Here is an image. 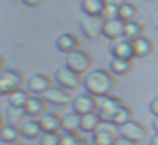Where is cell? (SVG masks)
<instances>
[{
	"mask_svg": "<svg viewBox=\"0 0 158 145\" xmlns=\"http://www.w3.org/2000/svg\"><path fill=\"white\" fill-rule=\"evenodd\" d=\"M82 86H83V89H85L87 94L100 99V97L112 96L117 82H116L114 73H110L109 70L94 68V70H90L89 73L83 75Z\"/></svg>",
	"mask_w": 158,
	"mask_h": 145,
	"instance_id": "1",
	"label": "cell"
},
{
	"mask_svg": "<svg viewBox=\"0 0 158 145\" xmlns=\"http://www.w3.org/2000/svg\"><path fill=\"white\" fill-rule=\"evenodd\" d=\"M24 77L19 70L14 68H5L0 72V96H10L12 92L22 89Z\"/></svg>",
	"mask_w": 158,
	"mask_h": 145,
	"instance_id": "2",
	"label": "cell"
},
{
	"mask_svg": "<svg viewBox=\"0 0 158 145\" xmlns=\"http://www.w3.org/2000/svg\"><path fill=\"white\" fill-rule=\"evenodd\" d=\"M123 106H124V103L116 96L100 97V99H97V114L100 116V120L104 123H110Z\"/></svg>",
	"mask_w": 158,
	"mask_h": 145,
	"instance_id": "3",
	"label": "cell"
},
{
	"mask_svg": "<svg viewBox=\"0 0 158 145\" xmlns=\"http://www.w3.org/2000/svg\"><path fill=\"white\" fill-rule=\"evenodd\" d=\"M65 65L68 68H72L73 72H77L78 75H85L92 70V56L85 51H72L65 56Z\"/></svg>",
	"mask_w": 158,
	"mask_h": 145,
	"instance_id": "4",
	"label": "cell"
},
{
	"mask_svg": "<svg viewBox=\"0 0 158 145\" xmlns=\"http://www.w3.org/2000/svg\"><path fill=\"white\" fill-rule=\"evenodd\" d=\"M55 80H56V86L63 87L66 90H73L78 86H82L83 77L78 75L77 72H73L72 68H68L66 65H63L55 70Z\"/></svg>",
	"mask_w": 158,
	"mask_h": 145,
	"instance_id": "5",
	"label": "cell"
},
{
	"mask_svg": "<svg viewBox=\"0 0 158 145\" xmlns=\"http://www.w3.org/2000/svg\"><path fill=\"white\" fill-rule=\"evenodd\" d=\"M53 87V82L48 75L44 73H34L26 82V90L31 92V96H44L49 89Z\"/></svg>",
	"mask_w": 158,
	"mask_h": 145,
	"instance_id": "6",
	"label": "cell"
},
{
	"mask_svg": "<svg viewBox=\"0 0 158 145\" xmlns=\"http://www.w3.org/2000/svg\"><path fill=\"white\" fill-rule=\"evenodd\" d=\"M117 135L123 138H127V140L134 142V143H139L143 138H146L148 130L144 125L138 123V121H129V123L123 125L121 128H117Z\"/></svg>",
	"mask_w": 158,
	"mask_h": 145,
	"instance_id": "7",
	"label": "cell"
},
{
	"mask_svg": "<svg viewBox=\"0 0 158 145\" xmlns=\"http://www.w3.org/2000/svg\"><path fill=\"white\" fill-rule=\"evenodd\" d=\"M70 106H72V111H75L80 116L90 114V113H97V97L90 96V94H87V92L78 94L77 97H73Z\"/></svg>",
	"mask_w": 158,
	"mask_h": 145,
	"instance_id": "8",
	"label": "cell"
},
{
	"mask_svg": "<svg viewBox=\"0 0 158 145\" xmlns=\"http://www.w3.org/2000/svg\"><path fill=\"white\" fill-rule=\"evenodd\" d=\"M109 53L112 58H124V60H134V48H133V41L123 38L112 41L109 46Z\"/></svg>",
	"mask_w": 158,
	"mask_h": 145,
	"instance_id": "9",
	"label": "cell"
},
{
	"mask_svg": "<svg viewBox=\"0 0 158 145\" xmlns=\"http://www.w3.org/2000/svg\"><path fill=\"white\" fill-rule=\"evenodd\" d=\"M104 19L102 17H85L80 22V31L87 39H99L102 36Z\"/></svg>",
	"mask_w": 158,
	"mask_h": 145,
	"instance_id": "10",
	"label": "cell"
},
{
	"mask_svg": "<svg viewBox=\"0 0 158 145\" xmlns=\"http://www.w3.org/2000/svg\"><path fill=\"white\" fill-rule=\"evenodd\" d=\"M43 97H44V101L48 104H51V106H68V104H72V101H73L72 94H70L66 89L60 87V86H56V87L53 86Z\"/></svg>",
	"mask_w": 158,
	"mask_h": 145,
	"instance_id": "11",
	"label": "cell"
},
{
	"mask_svg": "<svg viewBox=\"0 0 158 145\" xmlns=\"http://www.w3.org/2000/svg\"><path fill=\"white\" fill-rule=\"evenodd\" d=\"M124 26L126 22H123L121 19H110V21H104L102 28V36L110 41H117V39L124 38Z\"/></svg>",
	"mask_w": 158,
	"mask_h": 145,
	"instance_id": "12",
	"label": "cell"
},
{
	"mask_svg": "<svg viewBox=\"0 0 158 145\" xmlns=\"http://www.w3.org/2000/svg\"><path fill=\"white\" fill-rule=\"evenodd\" d=\"M78 45H80L78 38H77L75 34H72V33L60 34L55 41L56 50H58L60 53H65V55H68V53H72V51H77V50H78Z\"/></svg>",
	"mask_w": 158,
	"mask_h": 145,
	"instance_id": "13",
	"label": "cell"
},
{
	"mask_svg": "<svg viewBox=\"0 0 158 145\" xmlns=\"http://www.w3.org/2000/svg\"><path fill=\"white\" fill-rule=\"evenodd\" d=\"M106 7V0H82L80 2V11L87 17H102Z\"/></svg>",
	"mask_w": 158,
	"mask_h": 145,
	"instance_id": "14",
	"label": "cell"
},
{
	"mask_svg": "<svg viewBox=\"0 0 158 145\" xmlns=\"http://www.w3.org/2000/svg\"><path fill=\"white\" fill-rule=\"evenodd\" d=\"M119 135H116V131H112L110 128L100 126L95 133H92V145H116Z\"/></svg>",
	"mask_w": 158,
	"mask_h": 145,
	"instance_id": "15",
	"label": "cell"
},
{
	"mask_svg": "<svg viewBox=\"0 0 158 145\" xmlns=\"http://www.w3.org/2000/svg\"><path fill=\"white\" fill-rule=\"evenodd\" d=\"M19 128H21V135L24 138H27V140H39V138H41V135L44 133V131H43V128H41V125H39V121L34 120V118L26 120Z\"/></svg>",
	"mask_w": 158,
	"mask_h": 145,
	"instance_id": "16",
	"label": "cell"
},
{
	"mask_svg": "<svg viewBox=\"0 0 158 145\" xmlns=\"http://www.w3.org/2000/svg\"><path fill=\"white\" fill-rule=\"evenodd\" d=\"M46 106H48V103L44 101V97L31 96V99L26 104L24 109H26V113H27L29 118H41L44 113H48V111H46Z\"/></svg>",
	"mask_w": 158,
	"mask_h": 145,
	"instance_id": "17",
	"label": "cell"
},
{
	"mask_svg": "<svg viewBox=\"0 0 158 145\" xmlns=\"http://www.w3.org/2000/svg\"><path fill=\"white\" fill-rule=\"evenodd\" d=\"M80 121H82V116L77 114L75 111H70V113L63 114L61 116L63 133H77V131L80 130Z\"/></svg>",
	"mask_w": 158,
	"mask_h": 145,
	"instance_id": "18",
	"label": "cell"
},
{
	"mask_svg": "<svg viewBox=\"0 0 158 145\" xmlns=\"http://www.w3.org/2000/svg\"><path fill=\"white\" fill-rule=\"evenodd\" d=\"M43 131H60L61 130V116L56 113H44L41 118H38Z\"/></svg>",
	"mask_w": 158,
	"mask_h": 145,
	"instance_id": "19",
	"label": "cell"
},
{
	"mask_svg": "<svg viewBox=\"0 0 158 145\" xmlns=\"http://www.w3.org/2000/svg\"><path fill=\"white\" fill-rule=\"evenodd\" d=\"M27 113H26L24 108H15V106H9L7 111H5V123L12 125V126H21L26 121Z\"/></svg>",
	"mask_w": 158,
	"mask_h": 145,
	"instance_id": "20",
	"label": "cell"
},
{
	"mask_svg": "<svg viewBox=\"0 0 158 145\" xmlns=\"http://www.w3.org/2000/svg\"><path fill=\"white\" fill-rule=\"evenodd\" d=\"M133 48H134V56L136 58H146V56H150L153 53L155 46L151 39L143 36V38H138L136 41H133Z\"/></svg>",
	"mask_w": 158,
	"mask_h": 145,
	"instance_id": "21",
	"label": "cell"
},
{
	"mask_svg": "<svg viewBox=\"0 0 158 145\" xmlns=\"http://www.w3.org/2000/svg\"><path fill=\"white\" fill-rule=\"evenodd\" d=\"M100 116L97 113H90V114H83L82 121H80V131L83 133H95L97 130L100 128Z\"/></svg>",
	"mask_w": 158,
	"mask_h": 145,
	"instance_id": "22",
	"label": "cell"
},
{
	"mask_svg": "<svg viewBox=\"0 0 158 145\" xmlns=\"http://www.w3.org/2000/svg\"><path fill=\"white\" fill-rule=\"evenodd\" d=\"M133 68V60H124V58H110L109 63V72L114 75H126Z\"/></svg>",
	"mask_w": 158,
	"mask_h": 145,
	"instance_id": "23",
	"label": "cell"
},
{
	"mask_svg": "<svg viewBox=\"0 0 158 145\" xmlns=\"http://www.w3.org/2000/svg\"><path fill=\"white\" fill-rule=\"evenodd\" d=\"M21 137H22V135H21V128H19V126H12V125H7V123H5L4 130L0 131V142H2V143L14 145V143H17V142H19V138H21Z\"/></svg>",
	"mask_w": 158,
	"mask_h": 145,
	"instance_id": "24",
	"label": "cell"
},
{
	"mask_svg": "<svg viewBox=\"0 0 158 145\" xmlns=\"http://www.w3.org/2000/svg\"><path fill=\"white\" fill-rule=\"evenodd\" d=\"M138 14H139V9H138V5L131 4V2H127V4L121 5V7L117 9V19H121L123 22H131V21H134V19L138 17Z\"/></svg>",
	"mask_w": 158,
	"mask_h": 145,
	"instance_id": "25",
	"label": "cell"
},
{
	"mask_svg": "<svg viewBox=\"0 0 158 145\" xmlns=\"http://www.w3.org/2000/svg\"><path fill=\"white\" fill-rule=\"evenodd\" d=\"M31 99V92L24 89H19L15 92H12L10 96H7V103L9 106H15V108H26V104Z\"/></svg>",
	"mask_w": 158,
	"mask_h": 145,
	"instance_id": "26",
	"label": "cell"
},
{
	"mask_svg": "<svg viewBox=\"0 0 158 145\" xmlns=\"http://www.w3.org/2000/svg\"><path fill=\"white\" fill-rule=\"evenodd\" d=\"M143 33H144V28L141 22L131 21V22H126V26H124V38L129 39V41H136L138 38H143Z\"/></svg>",
	"mask_w": 158,
	"mask_h": 145,
	"instance_id": "27",
	"label": "cell"
},
{
	"mask_svg": "<svg viewBox=\"0 0 158 145\" xmlns=\"http://www.w3.org/2000/svg\"><path fill=\"white\" fill-rule=\"evenodd\" d=\"M129 121H133V109H131V108H127L126 104H124V106L119 109V113L114 116V120L110 121V125H114V126L121 128L123 125L129 123Z\"/></svg>",
	"mask_w": 158,
	"mask_h": 145,
	"instance_id": "28",
	"label": "cell"
},
{
	"mask_svg": "<svg viewBox=\"0 0 158 145\" xmlns=\"http://www.w3.org/2000/svg\"><path fill=\"white\" fill-rule=\"evenodd\" d=\"M60 140H61V133L58 131H44L39 138V145H60Z\"/></svg>",
	"mask_w": 158,
	"mask_h": 145,
	"instance_id": "29",
	"label": "cell"
},
{
	"mask_svg": "<svg viewBox=\"0 0 158 145\" xmlns=\"http://www.w3.org/2000/svg\"><path fill=\"white\" fill-rule=\"evenodd\" d=\"M82 142L78 133H61L60 145H82Z\"/></svg>",
	"mask_w": 158,
	"mask_h": 145,
	"instance_id": "30",
	"label": "cell"
},
{
	"mask_svg": "<svg viewBox=\"0 0 158 145\" xmlns=\"http://www.w3.org/2000/svg\"><path fill=\"white\" fill-rule=\"evenodd\" d=\"M104 21H110V19H117V7H112V5H107L106 11L102 14Z\"/></svg>",
	"mask_w": 158,
	"mask_h": 145,
	"instance_id": "31",
	"label": "cell"
},
{
	"mask_svg": "<svg viewBox=\"0 0 158 145\" xmlns=\"http://www.w3.org/2000/svg\"><path fill=\"white\" fill-rule=\"evenodd\" d=\"M148 109H150V113L153 114V116H158V96L153 97V99L150 101V104H148Z\"/></svg>",
	"mask_w": 158,
	"mask_h": 145,
	"instance_id": "32",
	"label": "cell"
},
{
	"mask_svg": "<svg viewBox=\"0 0 158 145\" xmlns=\"http://www.w3.org/2000/svg\"><path fill=\"white\" fill-rule=\"evenodd\" d=\"M21 2L26 5V7H32V9L41 7V5L44 4V0H21Z\"/></svg>",
	"mask_w": 158,
	"mask_h": 145,
	"instance_id": "33",
	"label": "cell"
},
{
	"mask_svg": "<svg viewBox=\"0 0 158 145\" xmlns=\"http://www.w3.org/2000/svg\"><path fill=\"white\" fill-rule=\"evenodd\" d=\"M129 0H106V5H112V7H117L119 9L121 5H124V4H127Z\"/></svg>",
	"mask_w": 158,
	"mask_h": 145,
	"instance_id": "34",
	"label": "cell"
},
{
	"mask_svg": "<svg viewBox=\"0 0 158 145\" xmlns=\"http://www.w3.org/2000/svg\"><path fill=\"white\" fill-rule=\"evenodd\" d=\"M116 145H138V143H134V142L127 140V138L119 137V138H117V142H116Z\"/></svg>",
	"mask_w": 158,
	"mask_h": 145,
	"instance_id": "35",
	"label": "cell"
},
{
	"mask_svg": "<svg viewBox=\"0 0 158 145\" xmlns=\"http://www.w3.org/2000/svg\"><path fill=\"white\" fill-rule=\"evenodd\" d=\"M151 128H153V130L158 133V116L153 118V121H151Z\"/></svg>",
	"mask_w": 158,
	"mask_h": 145,
	"instance_id": "36",
	"label": "cell"
},
{
	"mask_svg": "<svg viewBox=\"0 0 158 145\" xmlns=\"http://www.w3.org/2000/svg\"><path fill=\"white\" fill-rule=\"evenodd\" d=\"M150 145H158V133H155L150 140Z\"/></svg>",
	"mask_w": 158,
	"mask_h": 145,
	"instance_id": "37",
	"label": "cell"
},
{
	"mask_svg": "<svg viewBox=\"0 0 158 145\" xmlns=\"http://www.w3.org/2000/svg\"><path fill=\"white\" fill-rule=\"evenodd\" d=\"M5 70V58L0 55V72H4Z\"/></svg>",
	"mask_w": 158,
	"mask_h": 145,
	"instance_id": "38",
	"label": "cell"
},
{
	"mask_svg": "<svg viewBox=\"0 0 158 145\" xmlns=\"http://www.w3.org/2000/svg\"><path fill=\"white\" fill-rule=\"evenodd\" d=\"M4 126H5V120H4V116L0 114V131L4 130Z\"/></svg>",
	"mask_w": 158,
	"mask_h": 145,
	"instance_id": "39",
	"label": "cell"
},
{
	"mask_svg": "<svg viewBox=\"0 0 158 145\" xmlns=\"http://www.w3.org/2000/svg\"><path fill=\"white\" fill-rule=\"evenodd\" d=\"M82 145H92V142H85V140H83V142H82Z\"/></svg>",
	"mask_w": 158,
	"mask_h": 145,
	"instance_id": "40",
	"label": "cell"
},
{
	"mask_svg": "<svg viewBox=\"0 0 158 145\" xmlns=\"http://www.w3.org/2000/svg\"><path fill=\"white\" fill-rule=\"evenodd\" d=\"M14 145H22V143H19V142H17V143H14Z\"/></svg>",
	"mask_w": 158,
	"mask_h": 145,
	"instance_id": "41",
	"label": "cell"
},
{
	"mask_svg": "<svg viewBox=\"0 0 158 145\" xmlns=\"http://www.w3.org/2000/svg\"><path fill=\"white\" fill-rule=\"evenodd\" d=\"M150 2H151V0H150Z\"/></svg>",
	"mask_w": 158,
	"mask_h": 145,
	"instance_id": "42",
	"label": "cell"
}]
</instances>
